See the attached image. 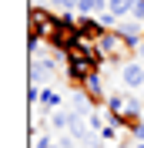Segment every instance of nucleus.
Returning a JSON list of instances; mask_svg holds the SVG:
<instances>
[{"label": "nucleus", "instance_id": "nucleus-16", "mask_svg": "<svg viewBox=\"0 0 144 148\" xmlns=\"http://www.w3.org/2000/svg\"><path fill=\"white\" fill-rule=\"evenodd\" d=\"M134 54H137V61H144V40L137 44V51H134Z\"/></svg>", "mask_w": 144, "mask_h": 148}, {"label": "nucleus", "instance_id": "nucleus-7", "mask_svg": "<svg viewBox=\"0 0 144 148\" xmlns=\"http://www.w3.org/2000/svg\"><path fill=\"white\" fill-rule=\"evenodd\" d=\"M74 114H77V111H64V108H57L54 114H50V128H54V131H71Z\"/></svg>", "mask_w": 144, "mask_h": 148}, {"label": "nucleus", "instance_id": "nucleus-15", "mask_svg": "<svg viewBox=\"0 0 144 148\" xmlns=\"http://www.w3.org/2000/svg\"><path fill=\"white\" fill-rule=\"evenodd\" d=\"M131 135H134V138H137V141H144V121H141V125H137V128H134V131H131Z\"/></svg>", "mask_w": 144, "mask_h": 148}, {"label": "nucleus", "instance_id": "nucleus-6", "mask_svg": "<svg viewBox=\"0 0 144 148\" xmlns=\"http://www.w3.org/2000/svg\"><path fill=\"white\" fill-rule=\"evenodd\" d=\"M107 0H81L77 3V14H87V17H104L107 14Z\"/></svg>", "mask_w": 144, "mask_h": 148}, {"label": "nucleus", "instance_id": "nucleus-8", "mask_svg": "<svg viewBox=\"0 0 144 148\" xmlns=\"http://www.w3.org/2000/svg\"><path fill=\"white\" fill-rule=\"evenodd\" d=\"M40 104H44L47 111H57L60 108V94H57L54 88H44V91H40Z\"/></svg>", "mask_w": 144, "mask_h": 148}, {"label": "nucleus", "instance_id": "nucleus-3", "mask_svg": "<svg viewBox=\"0 0 144 148\" xmlns=\"http://www.w3.org/2000/svg\"><path fill=\"white\" fill-rule=\"evenodd\" d=\"M77 30H81L87 40H94V44H97L101 37L107 34V24H104L101 17H87V14H81V17H77Z\"/></svg>", "mask_w": 144, "mask_h": 148}, {"label": "nucleus", "instance_id": "nucleus-13", "mask_svg": "<svg viewBox=\"0 0 144 148\" xmlns=\"http://www.w3.org/2000/svg\"><path fill=\"white\" fill-rule=\"evenodd\" d=\"M30 148H54V141H50V135H40V138H34Z\"/></svg>", "mask_w": 144, "mask_h": 148}, {"label": "nucleus", "instance_id": "nucleus-10", "mask_svg": "<svg viewBox=\"0 0 144 148\" xmlns=\"http://www.w3.org/2000/svg\"><path fill=\"white\" fill-rule=\"evenodd\" d=\"M131 20L144 24V0H131Z\"/></svg>", "mask_w": 144, "mask_h": 148}, {"label": "nucleus", "instance_id": "nucleus-4", "mask_svg": "<svg viewBox=\"0 0 144 148\" xmlns=\"http://www.w3.org/2000/svg\"><path fill=\"white\" fill-rule=\"evenodd\" d=\"M84 94L90 98V104H94V108L107 104V98H111V94H104V84H101V71H97V74H90L87 81H84Z\"/></svg>", "mask_w": 144, "mask_h": 148}, {"label": "nucleus", "instance_id": "nucleus-2", "mask_svg": "<svg viewBox=\"0 0 144 148\" xmlns=\"http://www.w3.org/2000/svg\"><path fill=\"white\" fill-rule=\"evenodd\" d=\"M117 71H121V84L127 91H141L144 88V61H124Z\"/></svg>", "mask_w": 144, "mask_h": 148}, {"label": "nucleus", "instance_id": "nucleus-11", "mask_svg": "<svg viewBox=\"0 0 144 148\" xmlns=\"http://www.w3.org/2000/svg\"><path fill=\"white\" fill-rule=\"evenodd\" d=\"M117 131H121V128H114V125H104V128H101V138H104V141H114V138H117Z\"/></svg>", "mask_w": 144, "mask_h": 148}, {"label": "nucleus", "instance_id": "nucleus-17", "mask_svg": "<svg viewBox=\"0 0 144 148\" xmlns=\"http://www.w3.org/2000/svg\"><path fill=\"white\" fill-rule=\"evenodd\" d=\"M134 148H144V141H137V145H134Z\"/></svg>", "mask_w": 144, "mask_h": 148}, {"label": "nucleus", "instance_id": "nucleus-1", "mask_svg": "<svg viewBox=\"0 0 144 148\" xmlns=\"http://www.w3.org/2000/svg\"><path fill=\"white\" fill-rule=\"evenodd\" d=\"M97 51L104 61H117V64H124V61H131V54H134V47L127 44V37H121L114 27H107V34L97 40Z\"/></svg>", "mask_w": 144, "mask_h": 148}, {"label": "nucleus", "instance_id": "nucleus-5", "mask_svg": "<svg viewBox=\"0 0 144 148\" xmlns=\"http://www.w3.org/2000/svg\"><path fill=\"white\" fill-rule=\"evenodd\" d=\"M50 71H54V57H50V61H47V57L37 61V57H34V61H30V84H44V88H47Z\"/></svg>", "mask_w": 144, "mask_h": 148}, {"label": "nucleus", "instance_id": "nucleus-12", "mask_svg": "<svg viewBox=\"0 0 144 148\" xmlns=\"http://www.w3.org/2000/svg\"><path fill=\"white\" fill-rule=\"evenodd\" d=\"M87 125H90L94 131H97V135H101V128H104V121L97 118V111H90V114H87Z\"/></svg>", "mask_w": 144, "mask_h": 148}, {"label": "nucleus", "instance_id": "nucleus-14", "mask_svg": "<svg viewBox=\"0 0 144 148\" xmlns=\"http://www.w3.org/2000/svg\"><path fill=\"white\" fill-rule=\"evenodd\" d=\"M74 141H77V138H74L71 131H67V135H64V138H60V141H57V148H74Z\"/></svg>", "mask_w": 144, "mask_h": 148}, {"label": "nucleus", "instance_id": "nucleus-9", "mask_svg": "<svg viewBox=\"0 0 144 148\" xmlns=\"http://www.w3.org/2000/svg\"><path fill=\"white\" fill-rule=\"evenodd\" d=\"M141 125V111H124L121 114V131H134Z\"/></svg>", "mask_w": 144, "mask_h": 148}]
</instances>
